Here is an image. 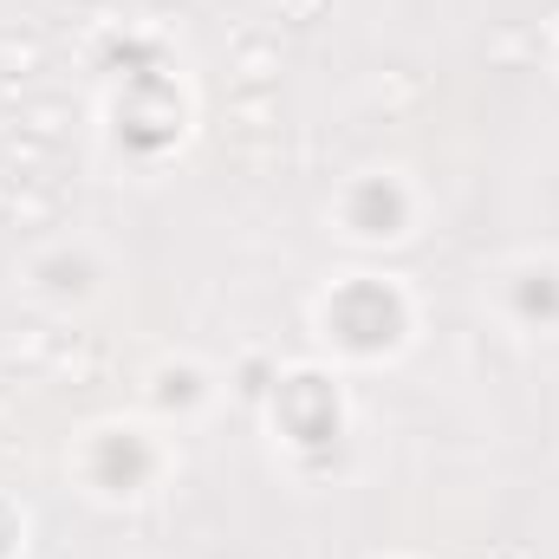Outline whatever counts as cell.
<instances>
[{
	"label": "cell",
	"instance_id": "5",
	"mask_svg": "<svg viewBox=\"0 0 559 559\" xmlns=\"http://www.w3.org/2000/svg\"><path fill=\"white\" fill-rule=\"evenodd\" d=\"M85 475L105 495H143L156 481V449H150V436H138V429H105L92 442V455H85Z\"/></svg>",
	"mask_w": 559,
	"mask_h": 559
},
{
	"label": "cell",
	"instance_id": "2",
	"mask_svg": "<svg viewBox=\"0 0 559 559\" xmlns=\"http://www.w3.org/2000/svg\"><path fill=\"white\" fill-rule=\"evenodd\" d=\"M274 423L293 449H332L345 436V404L319 371H293V378H274Z\"/></svg>",
	"mask_w": 559,
	"mask_h": 559
},
{
	"label": "cell",
	"instance_id": "7",
	"mask_svg": "<svg viewBox=\"0 0 559 559\" xmlns=\"http://www.w3.org/2000/svg\"><path fill=\"white\" fill-rule=\"evenodd\" d=\"M92 280H98L92 254H46V261H39V286H46L52 299H85Z\"/></svg>",
	"mask_w": 559,
	"mask_h": 559
},
{
	"label": "cell",
	"instance_id": "1",
	"mask_svg": "<svg viewBox=\"0 0 559 559\" xmlns=\"http://www.w3.org/2000/svg\"><path fill=\"white\" fill-rule=\"evenodd\" d=\"M404 332H411V299L391 280L358 274L325 299V338L352 358H384L404 345Z\"/></svg>",
	"mask_w": 559,
	"mask_h": 559
},
{
	"label": "cell",
	"instance_id": "6",
	"mask_svg": "<svg viewBox=\"0 0 559 559\" xmlns=\"http://www.w3.org/2000/svg\"><path fill=\"white\" fill-rule=\"evenodd\" d=\"M508 312L521 325H534V332L559 325V267L554 261H527V267L508 274Z\"/></svg>",
	"mask_w": 559,
	"mask_h": 559
},
{
	"label": "cell",
	"instance_id": "3",
	"mask_svg": "<svg viewBox=\"0 0 559 559\" xmlns=\"http://www.w3.org/2000/svg\"><path fill=\"white\" fill-rule=\"evenodd\" d=\"M182 138V98L163 72H131L124 98H118V143L138 150V156H156Z\"/></svg>",
	"mask_w": 559,
	"mask_h": 559
},
{
	"label": "cell",
	"instance_id": "8",
	"mask_svg": "<svg viewBox=\"0 0 559 559\" xmlns=\"http://www.w3.org/2000/svg\"><path fill=\"white\" fill-rule=\"evenodd\" d=\"M202 397H209V384H202L195 365H169V371H156V404H163V411H195Z\"/></svg>",
	"mask_w": 559,
	"mask_h": 559
},
{
	"label": "cell",
	"instance_id": "9",
	"mask_svg": "<svg viewBox=\"0 0 559 559\" xmlns=\"http://www.w3.org/2000/svg\"><path fill=\"white\" fill-rule=\"evenodd\" d=\"M13 547H20V514H13V508L0 501V559L13 554Z\"/></svg>",
	"mask_w": 559,
	"mask_h": 559
},
{
	"label": "cell",
	"instance_id": "4",
	"mask_svg": "<svg viewBox=\"0 0 559 559\" xmlns=\"http://www.w3.org/2000/svg\"><path fill=\"white\" fill-rule=\"evenodd\" d=\"M338 215H345V228L358 241H397L411 228V189L397 176H358L345 189V209Z\"/></svg>",
	"mask_w": 559,
	"mask_h": 559
}]
</instances>
